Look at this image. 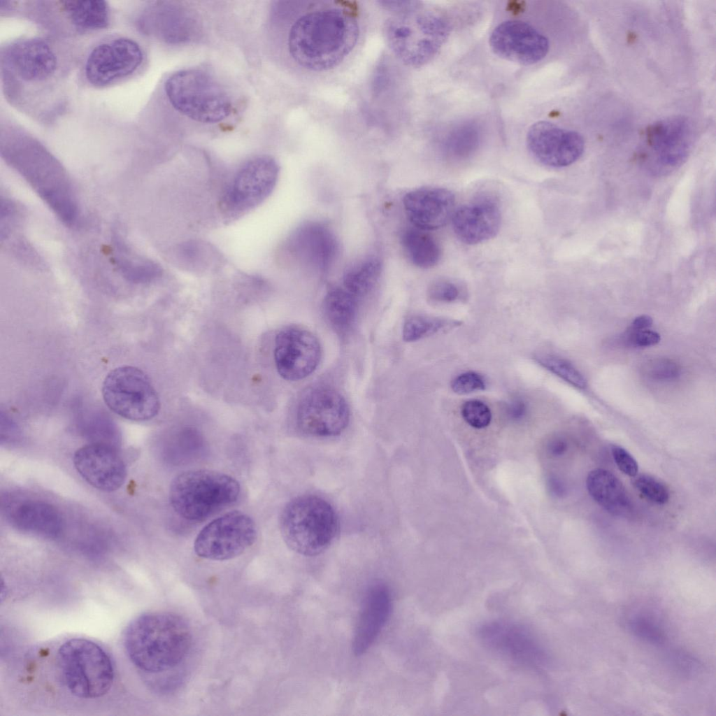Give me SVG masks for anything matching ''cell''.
I'll return each mask as SVG.
<instances>
[{
	"label": "cell",
	"instance_id": "1",
	"mask_svg": "<svg viewBox=\"0 0 716 716\" xmlns=\"http://www.w3.org/2000/svg\"><path fill=\"white\" fill-rule=\"evenodd\" d=\"M294 6L296 12L287 36L293 62L310 73H328L340 66L352 55L361 36L357 3L310 0L295 2Z\"/></svg>",
	"mask_w": 716,
	"mask_h": 716
},
{
	"label": "cell",
	"instance_id": "2",
	"mask_svg": "<svg viewBox=\"0 0 716 716\" xmlns=\"http://www.w3.org/2000/svg\"><path fill=\"white\" fill-rule=\"evenodd\" d=\"M1 155L57 217L73 223L78 206L70 178L59 162L38 141L17 133L1 141Z\"/></svg>",
	"mask_w": 716,
	"mask_h": 716
},
{
	"label": "cell",
	"instance_id": "3",
	"mask_svg": "<svg viewBox=\"0 0 716 716\" xmlns=\"http://www.w3.org/2000/svg\"><path fill=\"white\" fill-rule=\"evenodd\" d=\"M192 644L187 621L170 612L143 613L132 620L124 635V646L132 664L148 673L170 670L183 661Z\"/></svg>",
	"mask_w": 716,
	"mask_h": 716
},
{
	"label": "cell",
	"instance_id": "4",
	"mask_svg": "<svg viewBox=\"0 0 716 716\" xmlns=\"http://www.w3.org/2000/svg\"><path fill=\"white\" fill-rule=\"evenodd\" d=\"M379 3L389 13L383 33L392 53L410 67H419L429 62L448 35V23L443 16L420 1Z\"/></svg>",
	"mask_w": 716,
	"mask_h": 716
},
{
	"label": "cell",
	"instance_id": "5",
	"mask_svg": "<svg viewBox=\"0 0 716 716\" xmlns=\"http://www.w3.org/2000/svg\"><path fill=\"white\" fill-rule=\"evenodd\" d=\"M280 529L290 549L312 557L324 552L332 544L339 531V520L327 501L306 494L286 505L280 515Z\"/></svg>",
	"mask_w": 716,
	"mask_h": 716
},
{
	"label": "cell",
	"instance_id": "6",
	"mask_svg": "<svg viewBox=\"0 0 716 716\" xmlns=\"http://www.w3.org/2000/svg\"><path fill=\"white\" fill-rule=\"evenodd\" d=\"M60 678L69 693L85 699H97L110 689L114 667L108 653L92 640H66L57 652Z\"/></svg>",
	"mask_w": 716,
	"mask_h": 716
},
{
	"label": "cell",
	"instance_id": "7",
	"mask_svg": "<svg viewBox=\"0 0 716 716\" xmlns=\"http://www.w3.org/2000/svg\"><path fill=\"white\" fill-rule=\"evenodd\" d=\"M240 485L231 476L211 470L184 472L170 487L169 496L174 510L192 521L203 520L234 503Z\"/></svg>",
	"mask_w": 716,
	"mask_h": 716
},
{
	"label": "cell",
	"instance_id": "8",
	"mask_svg": "<svg viewBox=\"0 0 716 716\" xmlns=\"http://www.w3.org/2000/svg\"><path fill=\"white\" fill-rule=\"evenodd\" d=\"M164 92L173 108L196 122H219L231 112V101L226 91L201 70L175 72L166 80Z\"/></svg>",
	"mask_w": 716,
	"mask_h": 716
},
{
	"label": "cell",
	"instance_id": "9",
	"mask_svg": "<svg viewBox=\"0 0 716 716\" xmlns=\"http://www.w3.org/2000/svg\"><path fill=\"white\" fill-rule=\"evenodd\" d=\"M103 401L115 414L142 422L155 417L160 409L157 392L146 373L132 366L110 371L101 388Z\"/></svg>",
	"mask_w": 716,
	"mask_h": 716
},
{
	"label": "cell",
	"instance_id": "10",
	"mask_svg": "<svg viewBox=\"0 0 716 716\" xmlns=\"http://www.w3.org/2000/svg\"><path fill=\"white\" fill-rule=\"evenodd\" d=\"M1 61L6 94L22 84H46L59 70L58 56L54 48L38 37L18 39L6 45L1 50Z\"/></svg>",
	"mask_w": 716,
	"mask_h": 716
},
{
	"label": "cell",
	"instance_id": "11",
	"mask_svg": "<svg viewBox=\"0 0 716 716\" xmlns=\"http://www.w3.org/2000/svg\"><path fill=\"white\" fill-rule=\"evenodd\" d=\"M143 60L144 52L137 41L127 36H114L90 50L83 73L92 87L105 88L133 76Z\"/></svg>",
	"mask_w": 716,
	"mask_h": 716
},
{
	"label": "cell",
	"instance_id": "12",
	"mask_svg": "<svg viewBox=\"0 0 716 716\" xmlns=\"http://www.w3.org/2000/svg\"><path fill=\"white\" fill-rule=\"evenodd\" d=\"M256 538L253 520L240 511H231L206 525L198 534L194 549L204 559L228 560L243 554Z\"/></svg>",
	"mask_w": 716,
	"mask_h": 716
},
{
	"label": "cell",
	"instance_id": "13",
	"mask_svg": "<svg viewBox=\"0 0 716 716\" xmlns=\"http://www.w3.org/2000/svg\"><path fill=\"white\" fill-rule=\"evenodd\" d=\"M279 166L270 156H260L245 163L237 172L221 201L224 213L241 215L262 203L277 183Z\"/></svg>",
	"mask_w": 716,
	"mask_h": 716
},
{
	"label": "cell",
	"instance_id": "14",
	"mask_svg": "<svg viewBox=\"0 0 716 716\" xmlns=\"http://www.w3.org/2000/svg\"><path fill=\"white\" fill-rule=\"evenodd\" d=\"M350 410L343 396L327 386L305 392L296 408V423L303 434L317 437L341 434L347 427Z\"/></svg>",
	"mask_w": 716,
	"mask_h": 716
},
{
	"label": "cell",
	"instance_id": "15",
	"mask_svg": "<svg viewBox=\"0 0 716 716\" xmlns=\"http://www.w3.org/2000/svg\"><path fill=\"white\" fill-rule=\"evenodd\" d=\"M478 636L490 650L519 664L540 668L547 663L543 645L522 625L494 620L482 625Z\"/></svg>",
	"mask_w": 716,
	"mask_h": 716
},
{
	"label": "cell",
	"instance_id": "16",
	"mask_svg": "<svg viewBox=\"0 0 716 716\" xmlns=\"http://www.w3.org/2000/svg\"><path fill=\"white\" fill-rule=\"evenodd\" d=\"M321 354L318 339L305 329L289 326L276 335L274 361L285 380L297 381L310 375L318 366Z\"/></svg>",
	"mask_w": 716,
	"mask_h": 716
},
{
	"label": "cell",
	"instance_id": "17",
	"mask_svg": "<svg viewBox=\"0 0 716 716\" xmlns=\"http://www.w3.org/2000/svg\"><path fill=\"white\" fill-rule=\"evenodd\" d=\"M526 144L536 160L554 168L573 164L585 150V141L580 134L544 120L529 128Z\"/></svg>",
	"mask_w": 716,
	"mask_h": 716
},
{
	"label": "cell",
	"instance_id": "18",
	"mask_svg": "<svg viewBox=\"0 0 716 716\" xmlns=\"http://www.w3.org/2000/svg\"><path fill=\"white\" fill-rule=\"evenodd\" d=\"M489 45L499 57L522 65L536 64L548 53V38L522 20H507L497 25L489 37Z\"/></svg>",
	"mask_w": 716,
	"mask_h": 716
},
{
	"label": "cell",
	"instance_id": "19",
	"mask_svg": "<svg viewBox=\"0 0 716 716\" xmlns=\"http://www.w3.org/2000/svg\"><path fill=\"white\" fill-rule=\"evenodd\" d=\"M285 253L296 264L325 271L335 262L339 251L337 238L327 225L309 222L299 227L287 238Z\"/></svg>",
	"mask_w": 716,
	"mask_h": 716
},
{
	"label": "cell",
	"instance_id": "20",
	"mask_svg": "<svg viewBox=\"0 0 716 716\" xmlns=\"http://www.w3.org/2000/svg\"><path fill=\"white\" fill-rule=\"evenodd\" d=\"M73 464L82 478L99 490L115 491L126 480L125 464L115 447L108 444L91 443L79 448Z\"/></svg>",
	"mask_w": 716,
	"mask_h": 716
},
{
	"label": "cell",
	"instance_id": "21",
	"mask_svg": "<svg viewBox=\"0 0 716 716\" xmlns=\"http://www.w3.org/2000/svg\"><path fill=\"white\" fill-rule=\"evenodd\" d=\"M501 217L497 200L492 196L482 195L459 207L451 220L453 231L461 242L476 245L497 234Z\"/></svg>",
	"mask_w": 716,
	"mask_h": 716
},
{
	"label": "cell",
	"instance_id": "22",
	"mask_svg": "<svg viewBox=\"0 0 716 716\" xmlns=\"http://www.w3.org/2000/svg\"><path fill=\"white\" fill-rule=\"evenodd\" d=\"M403 203L410 222L424 231L444 227L455 210L454 194L443 187H424L411 190L404 196Z\"/></svg>",
	"mask_w": 716,
	"mask_h": 716
},
{
	"label": "cell",
	"instance_id": "23",
	"mask_svg": "<svg viewBox=\"0 0 716 716\" xmlns=\"http://www.w3.org/2000/svg\"><path fill=\"white\" fill-rule=\"evenodd\" d=\"M692 127L682 117L655 122L647 129V141L657 161L664 166H675L686 158L692 144Z\"/></svg>",
	"mask_w": 716,
	"mask_h": 716
},
{
	"label": "cell",
	"instance_id": "24",
	"mask_svg": "<svg viewBox=\"0 0 716 716\" xmlns=\"http://www.w3.org/2000/svg\"><path fill=\"white\" fill-rule=\"evenodd\" d=\"M392 609L388 587L383 583L373 584L364 600L355 627L352 648L356 656L366 653L387 622Z\"/></svg>",
	"mask_w": 716,
	"mask_h": 716
},
{
	"label": "cell",
	"instance_id": "25",
	"mask_svg": "<svg viewBox=\"0 0 716 716\" xmlns=\"http://www.w3.org/2000/svg\"><path fill=\"white\" fill-rule=\"evenodd\" d=\"M141 23L148 34L170 43L190 40L196 26L184 8L166 2H157L148 8Z\"/></svg>",
	"mask_w": 716,
	"mask_h": 716
},
{
	"label": "cell",
	"instance_id": "26",
	"mask_svg": "<svg viewBox=\"0 0 716 716\" xmlns=\"http://www.w3.org/2000/svg\"><path fill=\"white\" fill-rule=\"evenodd\" d=\"M9 517L17 529L45 538H55L62 530L60 513L55 507L42 501L20 503L13 508Z\"/></svg>",
	"mask_w": 716,
	"mask_h": 716
},
{
	"label": "cell",
	"instance_id": "27",
	"mask_svg": "<svg viewBox=\"0 0 716 716\" xmlns=\"http://www.w3.org/2000/svg\"><path fill=\"white\" fill-rule=\"evenodd\" d=\"M587 489L592 499L609 513L625 516L630 513L629 496L620 480L611 472L596 468L587 477Z\"/></svg>",
	"mask_w": 716,
	"mask_h": 716
},
{
	"label": "cell",
	"instance_id": "28",
	"mask_svg": "<svg viewBox=\"0 0 716 716\" xmlns=\"http://www.w3.org/2000/svg\"><path fill=\"white\" fill-rule=\"evenodd\" d=\"M56 4L66 21L80 32L100 31L110 24V8L105 1L66 0Z\"/></svg>",
	"mask_w": 716,
	"mask_h": 716
},
{
	"label": "cell",
	"instance_id": "29",
	"mask_svg": "<svg viewBox=\"0 0 716 716\" xmlns=\"http://www.w3.org/2000/svg\"><path fill=\"white\" fill-rule=\"evenodd\" d=\"M401 243L410 261L419 268H432L441 259V248L427 231L415 227L407 229L402 234Z\"/></svg>",
	"mask_w": 716,
	"mask_h": 716
},
{
	"label": "cell",
	"instance_id": "30",
	"mask_svg": "<svg viewBox=\"0 0 716 716\" xmlns=\"http://www.w3.org/2000/svg\"><path fill=\"white\" fill-rule=\"evenodd\" d=\"M358 299L345 288L336 287L326 294L323 308L331 326L339 331H345L353 324L357 310Z\"/></svg>",
	"mask_w": 716,
	"mask_h": 716
},
{
	"label": "cell",
	"instance_id": "31",
	"mask_svg": "<svg viewBox=\"0 0 716 716\" xmlns=\"http://www.w3.org/2000/svg\"><path fill=\"white\" fill-rule=\"evenodd\" d=\"M382 264L376 257L364 258L350 266L344 273V288L357 299L367 295L381 273Z\"/></svg>",
	"mask_w": 716,
	"mask_h": 716
},
{
	"label": "cell",
	"instance_id": "32",
	"mask_svg": "<svg viewBox=\"0 0 716 716\" xmlns=\"http://www.w3.org/2000/svg\"><path fill=\"white\" fill-rule=\"evenodd\" d=\"M457 325V321L425 316H413L408 318L403 327V338L412 342L431 336L445 327Z\"/></svg>",
	"mask_w": 716,
	"mask_h": 716
},
{
	"label": "cell",
	"instance_id": "33",
	"mask_svg": "<svg viewBox=\"0 0 716 716\" xmlns=\"http://www.w3.org/2000/svg\"><path fill=\"white\" fill-rule=\"evenodd\" d=\"M534 359L541 366L570 385L580 389L586 387L587 382L585 377L568 361L547 354L536 355Z\"/></svg>",
	"mask_w": 716,
	"mask_h": 716
},
{
	"label": "cell",
	"instance_id": "34",
	"mask_svg": "<svg viewBox=\"0 0 716 716\" xmlns=\"http://www.w3.org/2000/svg\"><path fill=\"white\" fill-rule=\"evenodd\" d=\"M116 264L122 275L134 282H147L161 273L159 266L150 260L120 257L116 259Z\"/></svg>",
	"mask_w": 716,
	"mask_h": 716
},
{
	"label": "cell",
	"instance_id": "35",
	"mask_svg": "<svg viewBox=\"0 0 716 716\" xmlns=\"http://www.w3.org/2000/svg\"><path fill=\"white\" fill-rule=\"evenodd\" d=\"M636 490L646 499L657 504H664L669 499L668 487L659 480L647 474H640L633 480Z\"/></svg>",
	"mask_w": 716,
	"mask_h": 716
},
{
	"label": "cell",
	"instance_id": "36",
	"mask_svg": "<svg viewBox=\"0 0 716 716\" xmlns=\"http://www.w3.org/2000/svg\"><path fill=\"white\" fill-rule=\"evenodd\" d=\"M643 373L650 379L659 381L673 380L681 373V368L675 361L668 358H655L643 366Z\"/></svg>",
	"mask_w": 716,
	"mask_h": 716
},
{
	"label": "cell",
	"instance_id": "37",
	"mask_svg": "<svg viewBox=\"0 0 716 716\" xmlns=\"http://www.w3.org/2000/svg\"><path fill=\"white\" fill-rule=\"evenodd\" d=\"M462 293V285L455 280L450 278L436 280L428 289L429 298L441 303L454 302L461 298Z\"/></svg>",
	"mask_w": 716,
	"mask_h": 716
},
{
	"label": "cell",
	"instance_id": "38",
	"mask_svg": "<svg viewBox=\"0 0 716 716\" xmlns=\"http://www.w3.org/2000/svg\"><path fill=\"white\" fill-rule=\"evenodd\" d=\"M461 413L466 422L475 429L485 428L491 422L489 408L478 400L466 401L461 406Z\"/></svg>",
	"mask_w": 716,
	"mask_h": 716
},
{
	"label": "cell",
	"instance_id": "39",
	"mask_svg": "<svg viewBox=\"0 0 716 716\" xmlns=\"http://www.w3.org/2000/svg\"><path fill=\"white\" fill-rule=\"evenodd\" d=\"M486 383L483 377L478 373L469 371L455 377L451 382L452 389L459 394H466L482 391Z\"/></svg>",
	"mask_w": 716,
	"mask_h": 716
},
{
	"label": "cell",
	"instance_id": "40",
	"mask_svg": "<svg viewBox=\"0 0 716 716\" xmlns=\"http://www.w3.org/2000/svg\"><path fill=\"white\" fill-rule=\"evenodd\" d=\"M660 335L649 329L627 330L624 342L630 347L645 348L657 345L660 341Z\"/></svg>",
	"mask_w": 716,
	"mask_h": 716
},
{
	"label": "cell",
	"instance_id": "41",
	"mask_svg": "<svg viewBox=\"0 0 716 716\" xmlns=\"http://www.w3.org/2000/svg\"><path fill=\"white\" fill-rule=\"evenodd\" d=\"M631 627L638 636L650 642L659 643L663 641L664 636L660 629L647 618L638 617L633 619Z\"/></svg>",
	"mask_w": 716,
	"mask_h": 716
},
{
	"label": "cell",
	"instance_id": "42",
	"mask_svg": "<svg viewBox=\"0 0 716 716\" xmlns=\"http://www.w3.org/2000/svg\"><path fill=\"white\" fill-rule=\"evenodd\" d=\"M611 453L618 468L625 475L635 477L638 471V465L634 457L624 448L613 445Z\"/></svg>",
	"mask_w": 716,
	"mask_h": 716
},
{
	"label": "cell",
	"instance_id": "43",
	"mask_svg": "<svg viewBox=\"0 0 716 716\" xmlns=\"http://www.w3.org/2000/svg\"><path fill=\"white\" fill-rule=\"evenodd\" d=\"M508 417L515 421L523 419L527 413V404L524 399L516 397L510 401L506 408Z\"/></svg>",
	"mask_w": 716,
	"mask_h": 716
},
{
	"label": "cell",
	"instance_id": "44",
	"mask_svg": "<svg viewBox=\"0 0 716 716\" xmlns=\"http://www.w3.org/2000/svg\"><path fill=\"white\" fill-rule=\"evenodd\" d=\"M652 324V318L650 316L641 315L633 320L629 329L632 330L647 329L651 327Z\"/></svg>",
	"mask_w": 716,
	"mask_h": 716
},
{
	"label": "cell",
	"instance_id": "45",
	"mask_svg": "<svg viewBox=\"0 0 716 716\" xmlns=\"http://www.w3.org/2000/svg\"><path fill=\"white\" fill-rule=\"evenodd\" d=\"M566 448L567 445L563 440H556L551 445V450L554 455L562 454L566 451Z\"/></svg>",
	"mask_w": 716,
	"mask_h": 716
}]
</instances>
